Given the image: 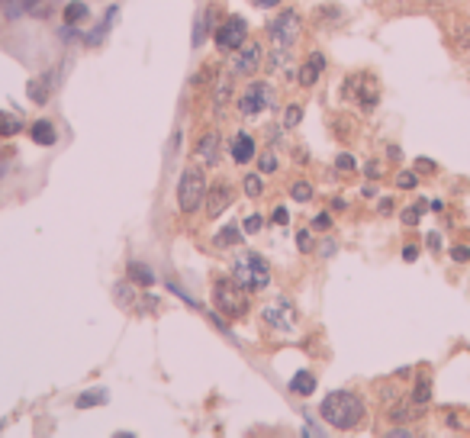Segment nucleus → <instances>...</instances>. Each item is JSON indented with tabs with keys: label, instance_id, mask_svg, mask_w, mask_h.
<instances>
[{
	"label": "nucleus",
	"instance_id": "nucleus-1",
	"mask_svg": "<svg viewBox=\"0 0 470 438\" xmlns=\"http://www.w3.org/2000/svg\"><path fill=\"white\" fill-rule=\"evenodd\" d=\"M319 416L338 432H351L364 422V400L351 390H332L319 403Z\"/></svg>",
	"mask_w": 470,
	"mask_h": 438
},
{
	"label": "nucleus",
	"instance_id": "nucleus-2",
	"mask_svg": "<svg viewBox=\"0 0 470 438\" xmlns=\"http://www.w3.org/2000/svg\"><path fill=\"white\" fill-rule=\"evenodd\" d=\"M206 193H210L206 171L200 165H187L181 171V181H177V210H181L184 216L200 213L206 204Z\"/></svg>",
	"mask_w": 470,
	"mask_h": 438
},
{
	"label": "nucleus",
	"instance_id": "nucleus-3",
	"mask_svg": "<svg viewBox=\"0 0 470 438\" xmlns=\"http://www.w3.org/2000/svg\"><path fill=\"white\" fill-rule=\"evenodd\" d=\"M232 280H238L248 293L267 290L271 287V265H267V258L258 255V252H242L232 265Z\"/></svg>",
	"mask_w": 470,
	"mask_h": 438
},
{
	"label": "nucleus",
	"instance_id": "nucleus-4",
	"mask_svg": "<svg viewBox=\"0 0 470 438\" xmlns=\"http://www.w3.org/2000/svg\"><path fill=\"white\" fill-rule=\"evenodd\" d=\"M213 303L216 310L229 316V319H245L248 310H251V300H248V290L238 284V280H216L213 284Z\"/></svg>",
	"mask_w": 470,
	"mask_h": 438
},
{
	"label": "nucleus",
	"instance_id": "nucleus-5",
	"mask_svg": "<svg viewBox=\"0 0 470 438\" xmlns=\"http://www.w3.org/2000/svg\"><path fill=\"white\" fill-rule=\"evenodd\" d=\"M248 36H251L248 20L245 16H238V13H232V16H225V20L213 29V42L223 55H229V52H238V49L248 42Z\"/></svg>",
	"mask_w": 470,
	"mask_h": 438
},
{
	"label": "nucleus",
	"instance_id": "nucleus-6",
	"mask_svg": "<svg viewBox=\"0 0 470 438\" xmlns=\"http://www.w3.org/2000/svg\"><path fill=\"white\" fill-rule=\"evenodd\" d=\"M267 36L280 49H293L299 42V36H303V16L297 10H280L274 20L267 23Z\"/></svg>",
	"mask_w": 470,
	"mask_h": 438
},
{
	"label": "nucleus",
	"instance_id": "nucleus-7",
	"mask_svg": "<svg viewBox=\"0 0 470 438\" xmlns=\"http://www.w3.org/2000/svg\"><path fill=\"white\" fill-rule=\"evenodd\" d=\"M58 0H0V13L7 20H23V16H32V20H49Z\"/></svg>",
	"mask_w": 470,
	"mask_h": 438
},
{
	"label": "nucleus",
	"instance_id": "nucleus-8",
	"mask_svg": "<svg viewBox=\"0 0 470 438\" xmlns=\"http://www.w3.org/2000/svg\"><path fill=\"white\" fill-rule=\"evenodd\" d=\"M271 100H274V97H271V84H267V81H251V84L245 87V94L238 97V113L245 119H255L264 113V107Z\"/></svg>",
	"mask_w": 470,
	"mask_h": 438
},
{
	"label": "nucleus",
	"instance_id": "nucleus-9",
	"mask_svg": "<svg viewBox=\"0 0 470 438\" xmlns=\"http://www.w3.org/2000/svg\"><path fill=\"white\" fill-rule=\"evenodd\" d=\"M261 316H264V322L271 329H277V332H293L297 329V319H299L297 310H293V303L284 300V297L274 300V303H267Z\"/></svg>",
	"mask_w": 470,
	"mask_h": 438
},
{
	"label": "nucleus",
	"instance_id": "nucleus-10",
	"mask_svg": "<svg viewBox=\"0 0 470 438\" xmlns=\"http://www.w3.org/2000/svg\"><path fill=\"white\" fill-rule=\"evenodd\" d=\"M232 204H235V187H232V184H229V181L213 184V187H210V193H206V204H203L206 219H219V216H223Z\"/></svg>",
	"mask_w": 470,
	"mask_h": 438
},
{
	"label": "nucleus",
	"instance_id": "nucleus-11",
	"mask_svg": "<svg viewBox=\"0 0 470 438\" xmlns=\"http://www.w3.org/2000/svg\"><path fill=\"white\" fill-rule=\"evenodd\" d=\"M261 62H264V49L258 42H251L248 39L242 49H238V55H235V75H255L258 68H261Z\"/></svg>",
	"mask_w": 470,
	"mask_h": 438
},
{
	"label": "nucleus",
	"instance_id": "nucleus-12",
	"mask_svg": "<svg viewBox=\"0 0 470 438\" xmlns=\"http://www.w3.org/2000/svg\"><path fill=\"white\" fill-rule=\"evenodd\" d=\"M193 155H197V161H203V168H216L219 165V132H213V129L200 132Z\"/></svg>",
	"mask_w": 470,
	"mask_h": 438
},
{
	"label": "nucleus",
	"instance_id": "nucleus-13",
	"mask_svg": "<svg viewBox=\"0 0 470 438\" xmlns=\"http://www.w3.org/2000/svg\"><path fill=\"white\" fill-rule=\"evenodd\" d=\"M229 155H232L235 165H248V161L258 155V142L255 136H248V132H238L232 142H229Z\"/></svg>",
	"mask_w": 470,
	"mask_h": 438
},
{
	"label": "nucleus",
	"instance_id": "nucleus-14",
	"mask_svg": "<svg viewBox=\"0 0 470 438\" xmlns=\"http://www.w3.org/2000/svg\"><path fill=\"white\" fill-rule=\"evenodd\" d=\"M26 97H29L36 107H45V104H49V97H52V75L29 77V84H26Z\"/></svg>",
	"mask_w": 470,
	"mask_h": 438
},
{
	"label": "nucleus",
	"instance_id": "nucleus-15",
	"mask_svg": "<svg viewBox=\"0 0 470 438\" xmlns=\"http://www.w3.org/2000/svg\"><path fill=\"white\" fill-rule=\"evenodd\" d=\"M322 71H325V55H322V52H312L310 58L303 62V68H299V84H303V87H312L322 77Z\"/></svg>",
	"mask_w": 470,
	"mask_h": 438
},
{
	"label": "nucleus",
	"instance_id": "nucleus-16",
	"mask_svg": "<svg viewBox=\"0 0 470 438\" xmlns=\"http://www.w3.org/2000/svg\"><path fill=\"white\" fill-rule=\"evenodd\" d=\"M29 139L36 142V145H42V149H52L55 142H58V129H55V123H49V119H36L29 126Z\"/></svg>",
	"mask_w": 470,
	"mask_h": 438
},
{
	"label": "nucleus",
	"instance_id": "nucleus-17",
	"mask_svg": "<svg viewBox=\"0 0 470 438\" xmlns=\"http://www.w3.org/2000/svg\"><path fill=\"white\" fill-rule=\"evenodd\" d=\"M126 278L136 284V287H155V271L149 265H142V261H129L126 265Z\"/></svg>",
	"mask_w": 470,
	"mask_h": 438
},
{
	"label": "nucleus",
	"instance_id": "nucleus-18",
	"mask_svg": "<svg viewBox=\"0 0 470 438\" xmlns=\"http://www.w3.org/2000/svg\"><path fill=\"white\" fill-rule=\"evenodd\" d=\"M116 13H119V7H116V3H113V7H110V10H107V16H103V23H97L94 29L87 32L84 45H90V49H94V45H100V42H103V39H107V32H110V26L116 23Z\"/></svg>",
	"mask_w": 470,
	"mask_h": 438
},
{
	"label": "nucleus",
	"instance_id": "nucleus-19",
	"mask_svg": "<svg viewBox=\"0 0 470 438\" xmlns=\"http://www.w3.org/2000/svg\"><path fill=\"white\" fill-rule=\"evenodd\" d=\"M213 16H216V7H206L203 16H197V26H193V49H200V45L210 39V32H213Z\"/></svg>",
	"mask_w": 470,
	"mask_h": 438
},
{
	"label": "nucleus",
	"instance_id": "nucleus-20",
	"mask_svg": "<svg viewBox=\"0 0 470 438\" xmlns=\"http://www.w3.org/2000/svg\"><path fill=\"white\" fill-rule=\"evenodd\" d=\"M110 400V390L107 387H94V390H84V393L75 400V409H94V406H103Z\"/></svg>",
	"mask_w": 470,
	"mask_h": 438
},
{
	"label": "nucleus",
	"instance_id": "nucleus-21",
	"mask_svg": "<svg viewBox=\"0 0 470 438\" xmlns=\"http://www.w3.org/2000/svg\"><path fill=\"white\" fill-rule=\"evenodd\" d=\"M312 390H316V374H312V371H297L293 380H290V393L310 396Z\"/></svg>",
	"mask_w": 470,
	"mask_h": 438
},
{
	"label": "nucleus",
	"instance_id": "nucleus-22",
	"mask_svg": "<svg viewBox=\"0 0 470 438\" xmlns=\"http://www.w3.org/2000/svg\"><path fill=\"white\" fill-rule=\"evenodd\" d=\"M64 23H71V26H77V23H84L87 16H90V7H87L84 0H71V3H64Z\"/></svg>",
	"mask_w": 470,
	"mask_h": 438
},
{
	"label": "nucleus",
	"instance_id": "nucleus-23",
	"mask_svg": "<svg viewBox=\"0 0 470 438\" xmlns=\"http://www.w3.org/2000/svg\"><path fill=\"white\" fill-rule=\"evenodd\" d=\"M229 97H232V81H229V77H219V81H216V94H213L216 117H223V110H225V104H229Z\"/></svg>",
	"mask_w": 470,
	"mask_h": 438
},
{
	"label": "nucleus",
	"instance_id": "nucleus-24",
	"mask_svg": "<svg viewBox=\"0 0 470 438\" xmlns=\"http://www.w3.org/2000/svg\"><path fill=\"white\" fill-rule=\"evenodd\" d=\"M242 226H225V229H219L216 232V245L219 248H235V245H242Z\"/></svg>",
	"mask_w": 470,
	"mask_h": 438
},
{
	"label": "nucleus",
	"instance_id": "nucleus-25",
	"mask_svg": "<svg viewBox=\"0 0 470 438\" xmlns=\"http://www.w3.org/2000/svg\"><path fill=\"white\" fill-rule=\"evenodd\" d=\"M20 132H23V119H16L7 110H0V139H13Z\"/></svg>",
	"mask_w": 470,
	"mask_h": 438
},
{
	"label": "nucleus",
	"instance_id": "nucleus-26",
	"mask_svg": "<svg viewBox=\"0 0 470 438\" xmlns=\"http://www.w3.org/2000/svg\"><path fill=\"white\" fill-rule=\"evenodd\" d=\"M280 168V158H277V151L274 149H267V151H261L258 155V171L261 174H274Z\"/></svg>",
	"mask_w": 470,
	"mask_h": 438
},
{
	"label": "nucleus",
	"instance_id": "nucleus-27",
	"mask_svg": "<svg viewBox=\"0 0 470 438\" xmlns=\"http://www.w3.org/2000/svg\"><path fill=\"white\" fill-rule=\"evenodd\" d=\"M242 187H245V193L251 197V200H255V197H261V193H264V178H261V171H258V174H245Z\"/></svg>",
	"mask_w": 470,
	"mask_h": 438
},
{
	"label": "nucleus",
	"instance_id": "nucleus-28",
	"mask_svg": "<svg viewBox=\"0 0 470 438\" xmlns=\"http://www.w3.org/2000/svg\"><path fill=\"white\" fill-rule=\"evenodd\" d=\"M290 197H293L297 204H306V200H312V184L310 181H293V184H290Z\"/></svg>",
	"mask_w": 470,
	"mask_h": 438
},
{
	"label": "nucleus",
	"instance_id": "nucleus-29",
	"mask_svg": "<svg viewBox=\"0 0 470 438\" xmlns=\"http://www.w3.org/2000/svg\"><path fill=\"white\" fill-rule=\"evenodd\" d=\"M116 303L119 306H132V303H136V284H132V280L116 284Z\"/></svg>",
	"mask_w": 470,
	"mask_h": 438
},
{
	"label": "nucleus",
	"instance_id": "nucleus-30",
	"mask_svg": "<svg viewBox=\"0 0 470 438\" xmlns=\"http://www.w3.org/2000/svg\"><path fill=\"white\" fill-rule=\"evenodd\" d=\"M261 229H264V213H248L242 219V232L245 235H258Z\"/></svg>",
	"mask_w": 470,
	"mask_h": 438
},
{
	"label": "nucleus",
	"instance_id": "nucleus-31",
	"mask_svg": "<svg viewBox=\"0 0 470 438\" xmlns=\"http://www.w3.org/2000/svg\"><path fill=\"white\" fill-rule=\"evenodd\" d=\"M428 400H432V380H428V377H422V380L416 384V390H412V403L425 406Z\"/></svg>",
	"mask_w": 470,
	"mask_h": 438
},
{
	"label": "nucleus",
	"instance_id": "nucleus-32",
	"mask_svg": "<svg viewBox=\"0 0 470 438\" xmlns=\"http://www.w3.org/2000/svg\"><path fill=\"white\" fill-rule=\"evenodd\" d=\"M416 416H419V403L416 406H393L390 409V419H393V422H412Z\"/></svg>",
	"mask_w": 470,
	"mask_h": 438
},
{
	"label": "nucleus",
	"instance_id": "nucleus-33",
	"mask_svg": "<svg viewBox=\"0 0 470 438\" xmlns=\"http://www.w3.org/2000/svg\"><path fill=\"white\" fill-rule=\"evenodd\" d=\"M422 213H425V204H416V206H406L403 210V226H419V219H422Z\"/></svg>",
	"mask_w": 470,
	"mask_h": 438
},
{
	"label": "nucleus",
	"instance_id": "nucleus-34",
	"mask_svg": "<svg viewBox=\"0 0 470 438\" xmlns=\"http://www.w3.org/2000/svg\"><path fill=\"white\" fill-rule=\"evenodd\" d=\"M299 119H303V107H297V104H290L287 110H284V129H297Z\"/></svg>",
	"mask_w": 470,
	"mask_h": 438
},
{
	"label": "nucleus",
	"instance_id": "nucleus-35",
	"mask_svg": "<svg viewBox=\"0 0 470 438\" xmlns=\"http://www.w3.org/2000/svg\"><path fill=\"white\" fill-rule=\"evenodd\" d=\"M287 52L290 49H274V52L267 55V71H277V68H284V64H287Z\"/></svg>",
	"mask_w": 470,
	"mask_h": 438
},
{
	"label": "nucleus",
	"instance_id": "nucleus-36",
	"mask_svg": "<svg viewBox=\"0 0 470 438\" xmlns=\"http://www.w3.org/2000/svg\"><path fill=\"white\" fill-rule=\"evenodd\" d=\"M297 248L306 255V252H316V242H312V229H299L297 232Z\"/></svg>",
	"mask_w": 470,
	"mask_h": 438
},
{
	"label": "nucleus",
	"instance_id": "nucleus-37",
	"mask_svg": "<svg viewBox=\"0 0 470 438\" xmlns=\"http://www.w3.org/2000/svg\"><path fill=\"white\" fill-rule=\"evenodd\" d=\"M271 223L274 226H290V210L287 206H274V210H271Z\"/></svg>",
	"mask_w": 470,
	"mask_h": 438
},
{
	"label": "nucleus",
	"instance_id": "nucleus-38",
	"mask_svg": "<svg viewBox=\"0 0 470 438\" xmlns=\"http://www.w3.org/2000/svg\"><path fill=\"white\" fill-rule=\"evenodd\" d=\"M416 184H419V178L412 171H399V174H396V187H403V191H412Z\"/></svg>",
	"mask_w": 470,
	"mask_h": 438
},
{
	"label": "nucleus",
	"instance_id": "nucleus-39",
	"mask_svg": "<svg viewBox=\"0 0 470 438\" xmlns=\"http://www.w3.org/2000/svg\"><path fill=\"white\" fill-rule=\"evenodd\" d=\"M335 168H338V171H342V174H351L354 168H358V165H354V158H351V155H348V151H342V155L335 158Z\"/></svg>",
	"mask_w": 470,
	"mask_h": 438
},
{
	"label": "nucleus",
	"instance_id": "nucleus-40",
	"mask_svg": "<svg viewBox=\"0 0 470 438\" xmlns=\"http://www.w3.org/2000/svg\"><path fill=\"white\" fill-rule=\"evenodd\" d=\"M319 20H342V7H329V3H325V7H319Z\"/></svg>",
	"mask_w": 470,
	"mask_h": 438
},
{
	"label": "nucleus",
	"instance_id": "nucleus-41",
	"mask_svg": "<svg viewBox=\"0 0 470 438\" xmlns=\"http://www.w3.org/2000/svg\"><path fill=\"white\" fill-rule=\"evenodd\" d=\"M312 229H319V232L332 229V216L329 213H316V216H312Z\"/></svg>",
	"mask_w": 470,
	"mask_h": 438
},
{
	"label": "nucleus",
	"instance_id": "nucleus-42",
	"mask_svg": "<svg viewBox=\"0 0 470 438\" xmlns=\"http://www.w3.org/2000/svg\"><path fill=\"white\" fill-rule=\"evenodd\" d=\"M451 258H454L458 265H464V261H470V248L467 245H454L451 248Z\"/></svg>",
	"mask_w": 470,
	"mask_h": 438
},
{
	"label": "nucleus",
	"instance_id": "nucleus-43",
	"mask_svg": "<svg viewBox=\"0 0 470 438\" xmlns=\"http://www.w3.org/2000/svg\"><path fill=\"white\" fill-rule=\"evenodd\" d=\"M364 174H367L371 181H377V178L384 174V168H380V161H367V165H364Z\"/></svg>",
	"mask_w": 470,
	"mask_h": 438
},
{
	"label": "nucleus",
	"instance_id": "nucleus-44",
	"mask_svg": "<svg viewBox=\"0 0 470 438\" xmlns=\"http://www.w3.org/2000/svg\"><path fill=\"white\" fill-rule=\"evenodd\" d=\"M7 161H13V151H10V149H7V151H0V178L7 174V168H10Z\"/></svg>",
	"mask_w": 470,
	"mask_h": 438
},
{
	"label": "nucleus",
	"instance_id": "nucleus-45",
	"mask_svg": "<svg viewBox=\"0 0 470 438\" xmlns=\"http://www.w3.org/2000/svg\"><path fill=\"white\" fill-rule=\"evenodd\" d=\"M251 7H258V10H271V7H277L280 0H248Z\"/></svg>",
	"mask_w": 470,
	"mask_h": 438
},
{
	"label": "nucleus",
	"instance_id": "nucleus-46",
	"mask_svg": "<svg viewBox=\"0 0 470 438\" xmlns=\"http://www.w3.org/2000/svg\"><path fill=\"white\" fill-rule=\"evenodd\" d=\"M416 168H419V171H425V174H432V171H435V161H432V158H419Z\"/></svg>",
	"mask_w": 470,
	"mask_h": 438
},
{
	"label": "nucleus",
	"instance_id": "nucleus-47",
	"mask_svg": "<svg viewBox=\"0 0 470 438\" xmlns=\"http://www.w3.org/2000/svg\"><path fill=\"white\" fill-rule=\"evenodd\" d=\"M425 242H428V248H432V252H438V248H441V235L438 232H428Z\"/></svg>",
	"mask_w": 470,
	"mask_h": 438
},
{
	"label": "nucleus",
	"instance_id": "nucleus-48",
	"mask_svg": "<svg viewBox=\"0 0 470 438\" xmlns=\"http://www.w3.org/2000/svg\"><path fill=\"white\" fill-rule=\"evenodd\" d=\"M416 258H419V248L416 245H406V248H403V261H416Z\"/></svg>",
	"mask_w": 470,
	"mask_h": 438
},
{
	"label": "nucleus",
	"instance_id": "nucleus-49",
	"mask_svg": "<svg viewBox=\"0 0 470 438\" xmlns=\"http://www.w3.org/2000/svg\"><path fill=\"white\" fill-rule=\"evenodd\" d=\"M377 210H380V213H390V210H393V200H390V197H386V200H380V204H377Z\"/></svg>",
	"mask_w": 470,
	"mask_h": 438
},
{
	"label": "nucleus",
	"instance_id": "nucleus-50",
	"mask_svg": "<svg viewBox=\"0 0 470 438\" xmlns=\"http://www.w3.org/2000/svg\"><path fill=\"white\" fill-rule=\"evenodd\" d=\"M386 155H390V158H396V161H399V158H403V151H399V149H396V145H390V149H386Z\"/></svg>",
	"mask_w": 470,
	"mask_h": 438
},
{
	"label": "nucleus",
	"instance_id": "nucleus-51",
	"mask_svg": "<svg viewBox=\"0 0 470 438\" xmlns=\"http://www.w3.org/2000/svg\"><path fill=\"white\" fill-rule=\"evenodd\" d=\"M361 193H364V197H377V187H374V184H367Z\"/></svg>",
	"mask_w": 470,
	"mask_h": 438
}]
</instances>
